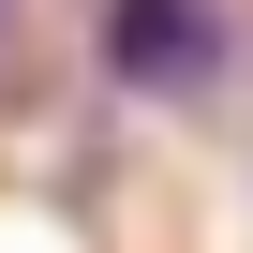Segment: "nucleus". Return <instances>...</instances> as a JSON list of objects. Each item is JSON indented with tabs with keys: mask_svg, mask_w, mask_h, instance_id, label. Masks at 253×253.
<instances>
[{
	"mask_svg": "<svg viewBox=\"0 0 253 253\" xmlns=\"http://www.w3.org/2000/svg\"><path fill=\"white\" fill-rule=\"evenodd\" d=\"M223 60H238V15H223V0H104V75H119V89L179 104V89H209Z\"/></svg>",
	"mask_w": 253,
	"mask_h": 253,
	"instance_id": "f257e3e1",
	"label": "nucleus"
}]
</instances>
